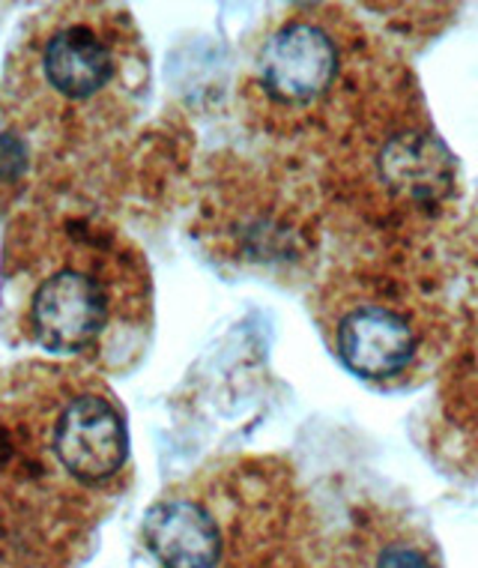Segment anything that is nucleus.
<instances>
[{
  "instance_id": "nucleus-2",
  "label": "nucleus",
  "mask_w": 478,
  "mask_h": 568,
  "mask_svg": "<svg viewBox=\"0 0 478 568\" xmlns=\"http://www.w3.org/2000/svg\"><path fill=\"white\" fill-rule=\"evenodd\" d=\"M10 255L19 324L28 342L58 356L96 359L150 321V273L138 248L111 227L58 222Z\"/></svg>"
},
{
  "instance_id": "nucleus-3",
  "label": "nucleus",
  "mask_w": 478,
  "mask_h": 568,
  "mask_svg": "<svg viewBox=\"0 0 478 568\" xmlns=\"http://www.w3.org/2000/svg\"><path fill=\"white\" fill-rule=\"evenodd\" d=\"M458 165L410 81L372 79L329 132L326 186L374 231H416L437 219Z\"/></svg>"
},
{
  "instance_id": "nucleus-6",
  "label": "nucleus",
  "mask_w": 478,
  "mask_h": 568,
  "mask_svg": "<svg viewBox=\"0 0 478 568\" xmlns=\"http://www.w3.org/2000/svg\"><path fill=\"white\" fill-rule=\"evenodd\" d=\"M16 425L30 464L72 490L108 494L126 476V416L96 377L54 374L45 393L24 398V416Z\"/></svg>"
},
{
  "instance_id": "nucleus-4",
  "label": "nucleus",
  "mask_w": 478,
  "mask_h": 568,
  "mask_svg": "<svg viewBox=\"0 0 478 568\" xmlns=\"http://www.w3.org/2000/svg\"><path fill=\"white\" fill-rule=\"evenodd\" d=\"M335 359L374 386H410L449 344V312L425 278L391 261L338 266L314 300Z\"/></svg>"
},
{
  "instance_id": "nucleus-9",
  "label": "nucleus",
  "mask_w": 478,
  "mask_h": 568,
  "mask_svg": "<svg viewBox=\"0 0 478 568\" xmlns=\"http://www.w3.org/2000/svg\"><path fill=\"white\" fill-rule=\"evenodd\" d=\"M144 545L162 568H218L225 550L218 518L186 494L162 497L146 511Z\"/></svg>"
},
{
  "instance_id": "nucleus-8",
  "label": "nucleus",
  "mask_w": 478,
  "mask_h": 568,
  "mask_svg": "<svg viewBox=\"0 0 478 568\" xmlns=\"http://www.w3.org/2000/svg\"><path fill=\"white\" fill-rule=\"evenodd\" d=\"M326 568H443L434 541L395 511L368 509L335 541Z\"/></svg>"
},
{
  "instance_id": "nucleus-5",
  "label": "nucleus",
  "mask_w": 478,
  "mask_h": 568,
  "mask_svg": "<svg viewBox=\"0 0 478 568\" xmlns=\"http://www.w3.org/2000/svg\"><path fill=\"white\" fill-rule=\"evenodd\" d=\"M359 30L342 12H287L245 67L243 114L275 138L329 135L368 84L359 72Z\"/></svg>"
},
{
  "instance_id": "nucleus-1",
  "label": "nucleus",
  "mask_w": 478,
  "mask_h": 568,
  "mask_svg": "<svg viewBox=\"0 0 478 568\" xmlns=\"http://www.w3.org/2000/svg\"><path fill=\"white\" fill-rule=\"evenodd\" d=\"M146 81L150 58L126 10L58 3L16 42L0 109L28 144L81 150L129 126Z\"/></svg>"
},
{
  "instance_id": "nucleus-10",
  "label": "nucleus",
  "mask_w": 478,
  "mask_h": 568,
  "mask_svg": "<svg viewBox=\"0 0 478 568\" xmlns=\"http://www.w3.org/2000/svg\"><path fill=\"white\" fill-rule=\"evenodd\" d=\"M30 144L16 132H0V204H7L28 171Z\"/></svg>"
},
{
  "instance_id": "nucleus-7",
  "label": "nucleus",
  "mask_w": 478,
  "mask_h": 568,
  "mask_svg": "<svg viewBox=\"0 0 478 568\" xmlns=\"http://www.w3.org/2000/svg\"><path fill=\"white\" fill-rule=\"evenodd\" d=\"M201 236L213 255L266 275L305 273L321 248L305 197L254 165L227 168L206 186Z\"/></svg>"
}]
</instances>
